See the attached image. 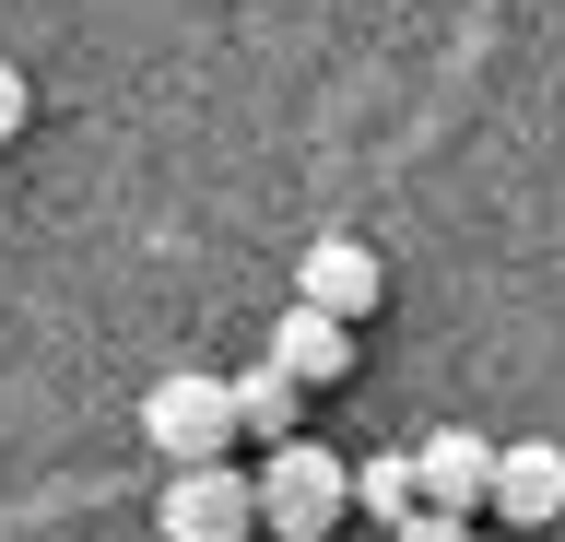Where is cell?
Returning <instances> with one entry per match:
<instances>
[{
	"mask_svg": "<svg viewBox=\"0 0 565 542\" xmlns=\"http://www.w3.org/2000/svg\"><path fill=\"white\" fill-rule=\"evenodd\" d=\"M342 507H353V460L318 448V436H282L271 471H259V531H271V542H330Z\"/></svg>",
	"mask_w": 565,
	"mask_h": 542,
	"instance_id": "6da1fadb",
	"label": "cell"
},
{
	"mask_svg": "<svg viewBox=\"0 0 565 542\" xmlns=\"http://www.w3.org/2000/svg\"><path fill=\"white\" fill-rule=\"evenodd\" d=\"M153 531H166V542H247V531H259V471H236V460H189V471H166Z\"/></svg>",
	"mask_w": 565,
	"mask_h": 542,
	"instance_id": "7a4b0ae2",
	"label": "cell"
},
{
	"mask_svg": "<svg viewBox=\"0 0 565 542\" xmlns=\"http://www.w3.org/2000/svg\"><path fill=\"white\" fill-rule=\"evenodd\" d=\"M141 436H153L177 471L224 460V436H236V378H153V390H141Z\"/></svg>",
	"mask_w": 565,
	"mask_h": 542,
	"instance_id": "3957f363",
	"label": "cell"
},
{
	"mask_svg": "<svg viewBox=\"0 0 565 542\" xmlns=\"http://www.w3.org/2000/svg\"><path fill=\"white\" fill-rule=\"evenodd\" d=\"M483 507L507 519V531H554V519H565V448H554V436H507Z\"/></svg>",
	"mask_w": 565,
	"mask_h": 542,
	"instance_id": "277c9868",
	"label": "cell"
},
{
	"mask_svg": "<svg viewBox=\"0 0 565 542\" xmlns=\"http://www.w3.org/2000/svg\"><path fill=\"white\" fill-rule=\"evenodd\" d=\"M295 295L365 330V319H377V248H365V236H318V248L295 259Z\"/></svg>",
	"mask_w": 565,
	"mask_h": 542,
	"instance_id": "5b68a950",
	"label": "cell"
},
{
	"mask_svg": "<svg viewBox=\"0 0 565 542\" xmlns=\"http://www.w3.org/2000/svg\"><path fill=\"white\" fill-rule=\"evenodd\" d=\"M271 365L295 378V390H330V378L353 365V319H330V307H307V295H295V307L271 319Z\"/></svg>",
	"mask_w": 565,
	"mask_h": 542,
	"instance_id": "8992f818",
	"label": "cell"
},
{
	"mask_svg": "<svg viewBox=\"0 0 565 542\" xmlns=\"http://www.w3.org/2000/svg\"><path fill=\"white\" fill-rule=\"evenodd\" d=\"M413 483H424V507H448V519H471V507L494 496V436H424L413 448Z\"/></svg>",
	"mask_w": 565,
	"mask_h": 542,
	"instance_id": "52a82bcc",
	"label": "cell"
},
{
	"mask_svg": "<svg viewBox=\"0 0 565 542\" xmlns=\"http://www.w3.org/2000/svg\"><path fill=\"white\" fill-rule=\"evenodd\" d=\"M295 401H307V390H295L271 354L236 365V436H271V448H282V436H295Z\"/></svg>",
	"mask_w": 565,
	"mask_h": 542,
	"instance_id": "ba28073f",
	"label": "cell"
},
{
	"mask_svg": "<svg viewBox=\"0 0 565 542\" xmlns=\"http://www.w3.org/2000/svg\"><path fill=\"white\" fill-rule=\"evenodd\" d=\"M353 507H365V519H388V531H401V519H413V507H424L413 460H365V471H353Z\"/></svg>",
	"mask_w": 565,
	"mask_h": 542,
	"instance_id": "9c48e42d",
	"label": "cell"
},
{
	"mask_svg": "<svg viewBox=\"0 0 565 542\" xmlns=\"http://www.w3.org/2000/svg\"><path fill=\"white\" fill-rule=\"evenodd\" d=\"M401 542H471V519H448V507H413V519H401Z\"/></svg>",
	"mask_w": 565,
	"mask_h": 542,
	"instance_id": "30bf717a",
	"label": "cell"
},
{
	"mask_svg": "<svg viewBox=\"0 0 565 542\" xmlns=\"http://www.w3.org/2000/svg\"><path fill=\"white\" fill-rule=\"evenodd\" d=\"M12 130H24V72L0 60V142H12Z\"/></svg>",
	"mask_w": 565,
	"mask_h": 542,
	"instance_id": "8fae6325",
	"label": "cell"
}]
</instances>
